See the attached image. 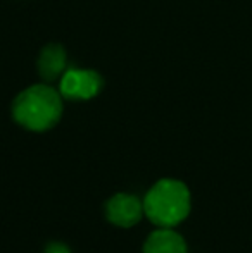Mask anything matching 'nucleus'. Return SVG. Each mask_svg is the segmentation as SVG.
Here are the masks:
<instances>
[{
    "label": "nucleus",
    "instance_id": "f257e3e1",
    "mask_svg": "<svg viewBox=\"0 0 252 253\" xmlns=\"http://www.w3.org/2000/svg\"><path fill=\"white\" fill-rule=\"evenodd\" d=\"M12 116L16 123L30 131L42 133L50 129L62 116L61 93L47 84L26 88L14 100Z\"/></svg>",
    "mask_w": 252,
    "mask_h": 253
},
{
    "label": "nucleus",
    "instance_id": "f03ea898",
    "mask_svg": "<svg viewBox=\"0 0 252 253\" xmlns=\"http://www.w3.org/2000/svg\"><path fill=\"white\" fill-rule=\"evenodd\" d=\"M190 191L182 181L161 179L149 190L144 212L159 227H175L190 213Z\"/></svg>",
    "mask_w": 252,
    "mask_h": 253
},
{
    "label": "nucleus",
    "instance_id": "7ed1b4c3",
    "mask_svg": "<svg viewBox=\"0 0 252 253\" xmlns=\"http://www.w3.org/2000/svg\"><path fill=\"white\" fill-rule=\"evenodd\" d=\"M101 74L90 69H67L61 76L59 91L69 100H88L102 90Z\"/></svg>",
    "mask_w": 252,
    "mask_h": 253
},
{
    "label": "nucleus",
    "instance_id": "20e7f679",
    "mask_svg": "<svg viewBox=\"0 0 252 253\" xmlns=\"http://www.w3.org/2000/svg\"><path fill=\"white\" fill-rule=\"evenodd\" d=\"M144 202L128 193H118L105 203V217L119 227H133L144 215Z\"/></svg>",
    "mask_w": 252,
    "mask_h": 253
},
{
    "label": "nucleus",
    "instance_id": "39448f33",
    "mask_svg": "<svg viewBox=\"0 0 252 253\" xmlns=\"http://www.w3.org/2000/svg\"><path fill=\"white\" fill-rule=\"evenodd\" d=\"M144 253H187V243L171 227H161L145 240Z\"/></svg>",
    "mask_w": 252,
    "mask_h": 253
},
{
    "label": "nucleus",
    "instance_id": "423d86ee",
    "mask_svg": "<svg viewBox=\"0 0 252 253\" xmlns=\"http://www.w3.org/2000/svg\"><path fill=\"white\" fill-rule=\"evenodd\" d=\"M38 73L45 81H55L66 73V52L61 45L50 43L42 50L38 59Z\"/></svg>",
    "mask_w": 252,
    "mask_h": 253
},
{
    "label": "nucleus",
    "instance_id": "0eeeda50",
    "mask_svg": "<svg viewBox=\"0 0 252 253\" xmlns=\"http://www.w3.org/2000/svg\"><path fill=\"white\" fill-rule=\"evenodd\" d=\"M45 253H71L67 245L61 243V241H52L45 247Z\"/></svg>",
    "mask_w": 252,
    "mask_h": 253
}]
</instances>
